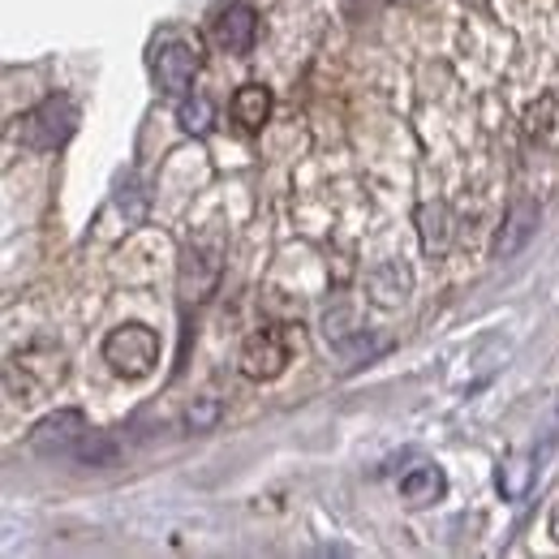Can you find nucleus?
Returning a JSON list of instances; mask_svg holds the SVG:
<instances>
[{"label": "nucleus", "instance_id": "f257e3e1", "mask_svg": "<svg viewBox=\"0 0 559 559\" xmlns=\"http://www.w3.org/2000/svg\"><path fill=\"white\" fill-rule=\"evenodd\" d=\"M73 130H78V104L70 95H48L31 112H22L17 142L31 146V151H57V146H66L73 139Z\"/></svg>", "mask_w": 559, "mask_h": 559}, {"label": "nucleus", "instance_id": "f03ea898", "mask_svg": "<svg viewBox=\"0 0 559 559\" xmlns=\"http://www.w3.org/2000/svg\"><path fill=\"white\" fill-rule=\"evenodd\" d=\"M104 361L121 379H146L159 361V336L146 323H121L104 336Z\"/></svg>", "mask_w": 559, "mask_h": 559}, {"label": "nucleus", "instance_id": "7ed1b4c3", "mask_svg": "<svg viewBox=\"0 0 559 559\" xmlns=\"http://www.w3.org/2000/svg\"><path fill=\"white\" fill-rule=\"evenodd\" d=\"M203 66V52H199V44L194 39H164L159 48H155V82H159V91L164 95H173V99H181L190 86H194V73Z\"/></svg>", "mask_w": 559, "mask_h": 559}, {"label": "nucleus", "instance_id": "20e7f679", "mask_svg": "<svg viewBox=\"0 0 559 559\" xmlns=\"http://www.w3.org/2000/svg\"><path fill=\"white\" fill-rule=\"evenodd\" d=\"M237 366L246 379L254 383H267V379H280L284 366H288V341L280 328H259L246 336V345L237 353Z\"/></svg>", "mask_w": 559, "mask_h": 559}, {"label": "nucleus", "instance_id": "39448f33", "mask_svg": "<svg viewBox=\"0 0 559 559\" xmlns=\"http://www.w3.org/2000/svg\"><path fill=\"white\" fill-rule=\"evenodd\" d=\"M211 39H215L219 52L246 57V52L254 48V39H259V13H254L250 4H241V0L219 4V9L211 13Z\"/></svg>", "mask_w": 559, "mask_h": 559}, {"label": "nucleus", "instance_id": "423d86ee", "mask_svg": "<svg viewBox=\"0 0 559 559\" xmlns=\"http://www.w3.org/2000/svg\"><path fill=\"white\" fill-rule=\"evenodd\" d=\"M82 435H86V418L78 409H57L31 430V448L44 456H70Z\"/></svg>", "mask_w": 559, "mask_h": 559}, {"label": "nucleus", "instance_id": "0eeeda50", "mask_svg": "<svg viewBox=\"0 0 559 559\" xmlns=\"http://www.w3.org/2000/svg\"><path fill=\"white\" fill-rule=\"evenodd\" d=\"M538 219H543V207H538L534 199H516V203L508 207V215H503L499 233H495L490 254H495V259H512V254H521V250L530 246V237L538 233Z\"/></svg>", "mask_w": 559, "mask_h": 559}, {"label": "nucleus", "instance_id": "6e6552de", "mask_svg": "<svg viewBox=\"0 0 559 559\" xmlns=\"http://www.w3.org/2000/svg\"><path fill=\"white\" fill-rule=\"evenodd\" d=\"M228 112H233V121L241 126V130H263L267 126V117H272V91L267 86H259V82H250V86H241L237 95H233V104H228Z\"/></svg>", "mask_w": 559, "mask_h": 559}, {"label": "nucleus", "instance_id": "1a4fd4ad", "mask_svg": "<svg viewBox=\"0 0 559 559\" xmlns=\"http://www.w3.org/2000/svg\"><path fill=\"white\" fill-rule=\"evenodd\" d=\"M525 130H530V139L538 142V146H551V151H559V91H547V95H543V99L530 108Z\"/></svg>", "mask_w": 559, "mask_h": 559}, {"label": "nucleus", "instance_id": "9d476101", "mask_svg": "<svg viewBox=\"0 0 559 559\" xmlns=\"http://www.w3.org/2000/svg\"><path fill=\"white\" fill-rule=\"evenodd\" d=\"M443 490H448V478H443V469H439V465H418L414 474H405V478H401V495H405L414 508L435 503Z\"/></svg>", "mask_w": 559, "mask_h": 559}, {"label": "nucleus", "instance_id": "9b49d317", "mask_svg": "<svg viewBox=\"0 0 559 559\" xmlns=\"http://www.w3.org/2000/svg\"><path fill=\"white\" fill-rule=\"evenodd\" d=\"M418 224H421V246L426 254H443L452 246V215L443 203H426L418 211Z\"/></svg>", "mask_w": 559, "mask_h": 559}, {"label": "nucleus", "instance_id": "f8f14e48", "mask_svg": "<svg viewBox=\"0 0 559 559\" xmlns=\"http://www.w3.org/2000/svg\"><path fill=\"white\" fill-rule=\"evenodd\" d=\"M70 456L78 461V465L99 469V465H112V461H117V443H112L108 435H91V430H86V435L78 439V448H73Z\"/></svg>", "mask_w": 559, "mask_h": 559}, {"label": "nucleus", "instance_id": "ddd939ff", "mask_svg": "<svg viewBox=\"0 0 559 559\" xmlns=\"http://www.w3.org/2000/svg\"><path fill=\"white\" fill-rule=\"evenodd\" d=\"M177 121H181L186 134H207L211 121H215V108H211V99H203V95L181 99V104H177Z\"/></svg>", "mask_w": 559, "mask_h": 559}, {"label": "nucleus", "instance_id": "4468645a", "mask_svg": "<svg viewBox=\"0 0 559 559\" xmlns=\"http://www.w3.org/2000/svg\"><path fill=\"white\" fill-rule=\"evenodd\" d=\"M215 421H219V401H215V396H203V401H194V405L186 409V430H194V435H199V430H211Z\"/></svg>", "mask_w": 559, "mask_h": 559}]
</instances>
